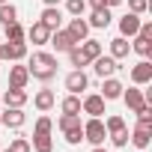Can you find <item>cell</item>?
<instances>
[{"label":"cell","instance_id":"6da1fadb","mask_svg":"<svg viewBox=\"0 0 152 152\" xmlns=\"http://www.w3.org/2000/svg\"><path fill=\"white\" fill-rule=\"evenodd\" d=\"M57 69H60V63H57V57L48 54V51H36V54L30 57V63H27L30 78H36V81H42V84H48V81L57 78Z\"/></svg>","mask_w":152,"mask_h":152},{"label":"cell","instance_id":"7a4b0ae2","mask_svg":"<svg viewBox=\"0 0 152 152\" xmlns=\"http://www.w3.org/2000/svg\"><path fill=\"white\" fill-rule=\"evenodd\" d=\"M51 119L48 116H39L36 119V128H33V143H30V149H36V152H54V143H51Z\"/></svg>","mask_w":152,"mask_h":152},{"label":"cell","instance_id":"3957f363","mask_svg":"<svg viewBox=\"0 0 152 152\" xmlns=\"http://www.w3.org/2000/svg\"><path fill=\"white\" fill-rule=\"evenodd\" d=\"M104 137H107V131H104L102 116H90V119L84 122V140H90L93 146H102V143H104Z\"/></svg>","mask_w":152,"mask_h":152},{"label":"cell","instance_id":"277c9868","mask_svg":"<svg viewBox=\"0 0 152 152\" xmlns=\"http://www.w3.org/2000/svg\"><path fill=\"white\" fill-rule=\"evenodd\" d=\"M27 57V45L24 42H0V60L3 63H18Z\"/></svg>","mask_w":152,"mask_h":152},{"label":"cell","instance_id":"5b68a950","mask_svg":"<svg viewBox=\"0 0 152 152\" xmlns=\"http://www.w3.org/2000/svg\"><path fill=\"white\" fill-rule=\"evenodd\" d=\"M48 45H54L57 54H69L72 48H78V42H75V36H72L69 30H54L51 39H48Z\"/></svg>","mask_w":152,"mask_h":152},{"label":"cell","instance_id":"8992f818","mask_svg":"<svg viewBox=\"0 0 152 152\" xmlns=\"http://www.w3.org/2000/svg\"><path fill=\"white\" fill-rule=\"evenodd\" d=\"M87 87H90V78H87V72H84V69H75V72L66 75V90H69V93L81 96Z\"/></svg>","mask_w":152,"mask_h":152},{"label":"cell","instance_id":"52a82bcc","mask_svg":"<svg viewBox=\"0 0 152 152\" xmlns=\"http://www.w3.org/2000/svg\"><path fill=\"white\" fill-rule=\"evenodd\" d=\"M93 69H96V75H99V78H110V75H116V69H119V60L99 54V57L93 60Z\"/></svg>","mask_w":152,"mask_h":152},{"label":"cell","instance_id":"ba28073f","mask_svg":"<svg viewBox=\"0 0 152 152\" xmlns=\"http://www.w3.org/2000/svg\"><path fill=\"white\" fill-rule=\"evenodd\" d=\"M24 110L21 107H6V110H0V125H6V128H21L24 125Z\"/></svg>","mask_w":152,"mask_h":152},{"label":"cell","instance_id":"9c48e42d","mask_svg":"<svg viewBox=\"0 0 152 152\" xmlns=\"http://www.w3.org/2000/svg\"><path fill=\"white\" fill-rule=\"evenodd\" d=\"M137 149H146L149 143H152V125H146V122H137V128L131 131V137H128Z\"/></svg>","mask_w":152,"mask_h":152},{"label":"cell","instance_id":"30bf717a","mask_svg":"<svg viewBox=\"0 0 152 152\" xmlns=\"http://www.w3.org/2000/svg\"><path fill=\"white\" fill-rule=\"evenodd\" d=\"M131 81H134L137 87H146V84L152 81V63H149V60H140V63L131 69Z\"/></svg>","mask_w":152,"mask_h":152},{"label":"cell","instance_id":"8fae6325","mask_svg":"<svg viewBox=\"0 0 152 152\" xmlns=\"http://www.w3.org/2000/svg\"><path fill=\"white\" fill-rule=\"evenodd\" d=\"M137 30H140V15H134V12H125L122 18H119V36H137Z\"/></svg>","mask_w":152,"mask_h":152},{"label":"cell","instance_id":"7c38bea8","mask_svg":"<svg viewBox=\"0 0 152 152\" xmlns=\"http://www.w3.org/2000/svg\"><path fill=\"white\" fill-rule=\"evenodd\" d=\"M102 81H104V84H102V99H104V102H113V99H119V96H122V90H125V87L113 78V75H110V78H102Z\"/></svg>","mask_w":152,"mask_h":152},{"label":"cell","instance_id":"4fadbf2b","mask_svg":"<svg viewBox=\"0 0 152 152\" xmlns=\"http://www.w3.org/2000/svg\"><path fill=\"white\" fill-rule=\"evenodd\" d=\"M122 102H125V107L134 113L137 107H143L146 104V99H143V90H137V87H131V90H122V96H119Z\"/></svg>","mask_w":152,"mask_h":152},{"label":"cell","instance_id":"5bb4252c","mask_svg":"<svg viewBox=\"0 0 152 152\" xmlns=\"http://www.w3.org/2000/svg\"><path fill=\"white\" fill-rule=\"evenodd\" d=\"M51 33L54 30H60V21H63V12H60V6H45V12H42V18H39Z\"/></svg>","mask_w":152,"mask_h":152},{"label":"cell","instance_id":"9a60e30c","mask_svg":"<svg viewBox=\"0 0 152 152\" xmlns=\"http://www.w3.org/2000/svg\"><path fill=\"white\" fill-rule=\"evenodd\" d=\"M27 39H30L33 45H48V39H51V30H48L42 21H36V24H30V30H27Z\"/></svg>","mask_w":152,"mask_h":152},{"label":"cell","instance_id":"2e32d148","mask_svg":"<svg viewBox=\"0 0 152 152\" xmlns=\"http://www.w3.org/2000/svg\"><path fill=\"white\" fill-rule=\"evenodd\" d=\"M33 104H36V110L48 113V110L57 104V96H54V90H39V93L33 96Z\"/></svg>","mask_w":152,"mask_h":152},{"label":"cell","instance_id":"e0dca14e","mask_svg":"<svg viewBox=\"0 0 152 152\" xmlns=\"http://www.w3.org/2000/svg\"><path fill=\"white\" fill-rule=\"evenodd\" d=\"M81 110L90 113V116H102V113H104V99L93 93V96H87V99L81 102Z\"/></svg>","mask_w":152,"mask_h":152},{"label":"cell","instance_id":"ac0fdd59","mask_svg":"<svg viewBox=\"0 0 152 152\" xmlns=\"http://www.w3.org/2000/svg\"><path fill=\"white\" fill-rule=\"evenodd\" d=\"M27 81H30V72H27V66H12V69H9V87H15V90H24V87H27Z\"/></svg>","mask_w":152,"mask_h":152},{"label":"cell","instance_id":"d6986e66","mask_svg":"<svg viewBox=\"0 0 152 152\" xmlns=\"http://www.w3.org/2000/svg\"><path fill=\"white\" fill-rule=\"evenodd\" d=\"M0 102H3L6 107H24V104H27V93H24V90L9 87V90L3 93V99H0Z\"/></svg>","mask_w":152,"mask_h":152},{"label":"cell","instance_id":"ffe728a7","mask_svg":"<svg viewBox=\"0 0 152 152\" xmlns=\"http://www.w3.org/2000/svg\"><path fill=\"white\" fill-rule=\"evenodd\" d=\"M69 33L75 36V42H84V39H90V24L84 18H72L69 21Z\"/></svg>","mask_w":152,"mask_h":152},{"label":"cell","instance_id":"44dd1931","mask_svg":"<svg viewBox=\"0 0 152 152\" xmlns=\"http://www.w3.org/2000/svg\"><path fill=\"white\" fill-rule=\"evenodd\" d=\"M87 24L96 27V30H104V27L110 24V6H104V9H93V15H90Z\"/></svg>","mask_w":152,"mask_h":152},{"label":"cell","instance_id":"7402d4cb","mask_svg":"<svg viewBox=\"0 0 152 152\" xmlns=\"http://www.w3.org/2000/svg\"><path fill=\"white\" fill-rule=\"evenodd\" d=\"M78 51L84 54V60H87V63H93V60L102 54V45H99L96 39H84V42H78Z\"/></svg>","mask_w":152,"mask_h":152},{"label":"cell","instance_id":"603a6c76","mask_svg":"<svg viewBox=\"0 0 152 152\" xmlns=\"http://www.w3.org/2000/svg\"><path fill=\"white\" fill-rule=\"evenodd\" d=\"M128 51H131V45H128L125 36H116V39L110 42V57H113V60H125Z\"/></svg>","mask_w":152,"mask_h":152},{"label":"cell","instance_id":"cb8c5ba5","mask_svg":"<svg viewBox=\"0 0 152 152\" xmlns=\"http://www.w3.org/2000/svg\"><path fill=\"white\" fill-rule=\"evenodd\" d=\"M57 125H60L63 134H66V131H75V128H81V113H63V116L57 119Z\"/></svg>","mask_w":152,"mask_h":152},{"label":"cell","instance_id":"d4e9b609","mask_svg":"<svg viewBox=\"0 0 152 152\" xmlns=\"http://www.w3.org/2000/svg\"><path fill=\"white\" fill-rule=\"evenodd\" d=\"M3 33H6V42H24V36H27V30H24L18 21L6 24V27H3Z\"/></svg>","mask_w":152,"mask_h":152},{"label":"cell","instance_id":"484cf974","mask_svg":"<svg viewBox=\"0 0 152 152\" xmlns=\"http://www.w3.org/2000/svg\"><path fill=\"white\" fill-rule=\"evenodd\" d=\"M104 131H107V137H113V134H122V131H125V119H122L119 113L107 116V122H104Z\"/></svg>","mask_w":152,"mask_h":152},{"label":"cell","instance_id":"4316f807","mask_svg":"<svg viewBox=\"0 0 152 152\" xmlns=\"http://www.w3.org/2000/svg\"><path fill=\"white\" fill-rule=\"evenodd\" d=\"M60 110H63V113H81V99L75 96V93H69V96L60 102Z\"/></svg>","mask_w":152,"mask_h":152},{"label":"cell","instance_id":"83f0119b","mask_svg":"<svg viewBox=\"0 0 152 152\" xmlns=\"http://www.w3.org/2000/svg\"><path fill=\"white\" fill-rule=\"evenodd\" d=\"M12 21H18V9L12 6V3H0V24H12Z\"/></svg>","mask_w":152,"mask_h":152},{"label":"cell","instance_id":"f1b7e54d","mask_svg":"<svg viewBox=\"0 0 152 152\" xmlns=\"http://www.w3.org/2000/svg\"><path fill=\"white\" fill-rule=\"evenodd\" d=\"M66 12H69L72 18H81V15L87 12V0H66Z\"/></svg>","mask_w":152,"mask_h":152},{"label":"cell","instance_id":"f546056e","mask_svg":"<svg viewBox=\"0 0 152 152\" xmlns=\"http://www.w3.org/2000/svg\"><path fill=\"white\" fill-rule=\"evenodd\" d=\"M134 113H137V122H146V125H152V104H149V102H146L143 107H137Z\"/></svg>","mask_w":152,"mask_h":152},{"label":"cell","instance_id":"4dcf8cb0","mask_svg":"<svg viewBox=\"0 0 152 152\" xmlns=\"http://www.w3.org/2000/svg\"><path fill=\"white\" fill-rule=\"evenodd\" d=\"M9 152H33V149H30V140L27 137H15L9 143Z\"/></svg>","mask_w":152,"mask_h":152},{"label":"cell","instance_id":"1f68e13d","mask_svg":"<svg viewBox=\"0 0 152 152\" xmlns=\"http://www.w3.org/2000/svg\"><path fill=\"white\" fill-rule=\"evenodd\" d=\"M69 63H72L75 69H84V66H90V63L84 60V54H81L78 48H72V51H69Z\"/></svg>","mask_w":152,"mask_h":152},{"label":"cell","instance_id":"d6a6232c","mask_svg":"<svg viewBox=\"0 0 152 152\" xmlns=\"http://www.w3.org/2000/svg\"><path fill=\"white\" fill-rule=\"evenodd\" d=\"M81 140H84V125L75 128V131H66V143H69V146H78Z\"/></svg>","mask_w":152,"mask_h":152},{"label":"cell","instance_id":"836d02e7","mask_svg":"<svg viewBox=\"0 0 152 152\" xmlns=\"http://www.w3.org/2000/svg\"><path fill=\"white\" fill-rule=\"evenodd\" d=\"M146 0H128V12H134V15H143L146 12Z\"/></svg>","mask_w":152,"mask_h":152},{"label":"cell","instance_id":"e575fe53","mask_svg":"<svg viewBox=\"0 0 152 152\" xmlns=\"http://www.w3.org/2000/svg\"><path fill=\"white\" fill-rule=\"evenodd\" d=\"M110 143H113V146H125V143H128V128H125L122 134H113V137H110Z\"/></svg>","mask_w":152,"mask_h":152},{"label":"cell","instance_id":"d590c367","mask_svg":"<svg viewBox=\"0 0 152 152\" xmlns=\"http://www.w3.org/2000/svg\"><path fill=\"white\" fill-rule=\"evenodd\" d=\"M87 6H93V9H104L107 0H87Z\"/></svg>","mask_w":152,"mask_h":152},{"label":"cell","instance_id":"8d00e7d4","mask_svg":"<svg viewBox=\"0 0 152 152\" xmlns=\"http://www.w3.org/2000/svg\"><path fill=\"white\" fill-rule=\"evenodd\" d=\"M45 6H60V0H45Z\"/></svg>","mask_w":152,"mask_h":152},{"label":"cell","instance_id":"74e56055","mask_svg":"<svg viewBox=\"0 0 152 152\" xmlns=\"http://www.w3.org/2000/svg\"><path fill=\"white\" fill-rule=\"evenodd\" d=\"M122 3V0H107V6H119Z\"/></svg>","mask_w":152,"mask_h":152},{"label":"cell","instance_id":"f35d334b","mask_svg":"<svg viewBox=\"0 0 152 152\" xmlns=\"http://www.w3.org/2000/svg\"><path fill=\"white\" fill-rule=\"evenodd\" d=\"M93 152H107V149H102V146H96V149H93Z\"/></svg>","mask_w":152,"mask_h":152},{"label":"cell","instance_id":"ab89813d","mask_svg":"<svg viewBox=\"0 0 152 152\" xmlns=\"http://www.w3.org/2000/svg\"><path fill=\"white\" fill-rule=\"evenodd\" d=\"M0 110H3V102H0Z\"/></svg>","mask_w":152,"mask_h":152},{"label":"cell","instance_id":"60d3db41","mask_svg":"<svg viewBox=\"0 0 152 152\" xmlns=\"http://www.w3.org/2000/svg\"><path fill=\"white\" fill-rule=\"evenodd\" d=\"M0 3H6V0H0Z\"/></svg>","mask_w":152,"mask_h":152},{"label":"cell","instance_id":"b9f144b4","mask_svg":"<svg viewBox=\"0 0 152 152\" xmlns=\"http://www.w3.org/2000/svg\"><path fill=\"white\" fill-rule=\"evenodd\" d=\"M3 152H9V149H3Z\"/></svg>","mask_w":152,"mask_h":152},{"label":"cell","instance_id":"7bdbcfd3","mask_svg":"<svg viewBox=\"0 0 152 152\" xmlns=\"http://www.w3.org/2000/svg\"><path fill=\"white\" fill-rule=\"evenodd\" d=\"M140 152H143V149H140Z\"/></svg>","mask_w":152,"mask_h":152}]
</instances>
